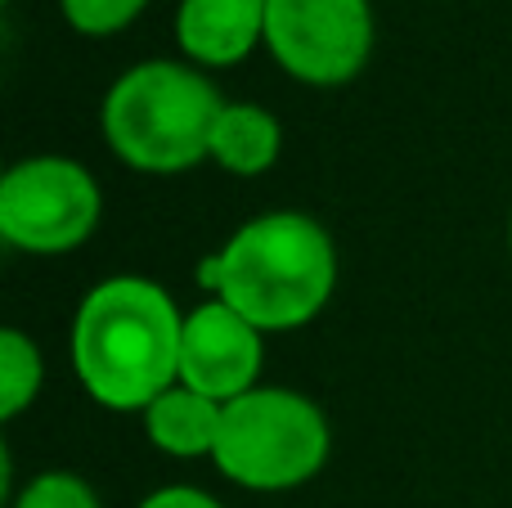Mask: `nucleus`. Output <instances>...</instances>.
<instances>
[{
  "label": "nucleus",
  "mask_w": 512,
  "mask_h": 508,
  "mask_svg": "<svg viewBox=\"0 0 512 508\" xmlns=\"http://www.w3.org/2000/svg\"><path fill=\"white\" fill-rule=\"evenodd\" d=\"M41 351L27 333L5 329L0 333V419H18L41 392Z\"/></svg>",
  "instance_id": "11"
},
{
  "label": "nucleus",
  "mask_w": 512,
  "mask_h": 508,
  "mask_svg": "<svg viewBox=\"0 0 512 508\" xmlns=\"http://www.w3.org/2000/svg\"><path fill=\"white\" fill-rule=\"evenodd\" d=\"M216 468L248 491H288L324 468L328 419L315 401L283 387H252L225 405Z\"/></svg>",
  "instance_id": "4"
},
{
  "label": "nucleus",
  "mask_w": 512,
  "mask_h": 508,
  "mask_svg": "<svg viewBox=\"0 0 512 508\" xmlns=\"http://www.w3.org/2000/svg\"><path fill=\"white\" fill-rule=\"evenodd\" d=\"M265 45L288 77L346 86L373 54L369 0H265Z\"/></svg>",
  "instance_id": "6"
},
{
  "label": "nucleus",
  "mask_w": 512,
  "mask_h": 508,
  "mask_svg": "<svg viewBox=\"0 0 512 508\" xmlns=\"http://www.w3.org/2000/svg\"><path fill=\"white\" fill-rule=\"evenodd\" d=\"M180 320L167 288L140 275L104 279L72 320V365L104 410H149L180 383Z\"/></svg>",
  "instance_id": "1"
},
{
  "label": "nucleus",
  "mask_w": 512,
  "mask_h": 508,
  "mask_svg": "<svg viewBox=\"0 0 512 508\" xmlns=\"http://www.w3.org/2000/svg\"><path fill=\"white\" fill-rule=\"evenodd\" d=\"M508 239H512V230H508Z\"/></svg>",
  "instance_id": "15"
},
{
  "label": "nucleus",
  "mask_w": 512,
  "mask_h": 508,
  "mask_svg": "<svg viewBox=\"0 0 512 508\" xmlns=\"http://www.w3.org/2000/svg\"><path fill=\"white\" fill-rule=\"evenodd\" d=\"M198 284L261 333L310 324L337 284L328 230L306 212H265L198 266Z\"/></svg>",
  "instance_id": "2"
},
{
  "label": "nucleus",
  "mask_w": 512,
  "mask_h": 508,
  "mask_svg": "<svg viewBox=\"0 0 512 508\" xmlns=\"http://www.w3.org/2000/svg\"><path fill=\"white\" fill-rule=\"evenodd\" d=\"M256 374H261V329L243 320L230 302L216 297L185 315L180 383L230 405L252 392Z\"/></svg>",
  "instance_id": "7"
},
{
  "label": "nucleus",
  "mask_w": 512,
  "mask_h": 508,
  "mask_svg": "<svg viewBox=\"0 0 512 508\" xmlns=\"http://www.w3.org/2000/svg\"><path fill=\"white\" fill-rule=\"evenodd\" d=\"M225 99L189 63L149 59L126 68L104 99V135L135 171L171 176L212 158V126Z\"/></svg>",
  "instance_id": "3"
},
{
  "label": "nucleus",
  "mask_w": 512,
  "mask_h": 508,
  "mask_svg": "<svg viewBox=\"0 0 512 508\" xmlns=\"http://www.w3.org/2000/svg\"><path fill=\"white\" fill-rule=\"evenodd\" d=\"M99 185L72 158H27L0 180V234L23 252L59 257L95 234Z\"/></svg>",
  "instance_id": "5"
},
{
  "label": "nucleus",
  "mask_w": 512,
  "mask_h": 508,
  "mask_svg": "<svg viewBox=\"0 0 512 508\" xmlns=\"http://www.w3.org/2000/svg\"><path fill=\"white\" fill-rule=\"evenodd\" d=\"M149 0H59L63 18L77 27L81 36H113L131 27L144 14Z\"/></svg>",
  "instance_id": "12"
},
{
  "label": "nucleus",
  "mask_w": 512,
  "mask_h": 508,
  "mask_svg": "<svg viewBox=\"0 0 512 508\" xmlns=\"http://www.w3.org/2000/svg\"><path fill=\"white\" fill-rule=\"evenodd\" d=\"M14 508H99L95 491L72 473H41L36 482H27V491L18 495Z\"/></svg>",
  "instance_id": "13"
},
{
  "label": "nucleus",
  "mask_w": 512,
  "mask_h": 508,
  "mask_svg": "<svg viewBox=\"0 0 512 508\" xmlns=\"http://www.w3.org/2000/svg\"><path fill=\"white\" fill-rule=\"evenodd\" d=\"M176 41L203 68L243 63L265 41V0H180Z\"/></svg>",
  "instance_id": "8"
},
{
  "label": "nucleus",
  "mask_w": 512,
  "mask_h": 508,
  "mask_svg": "<svg viewBox=\"0 0 512 508\" xmlns=\"http://www.w3.org/2000/svg\"><path fill=\"white\" fill-rule=\"evenodd\" d=\"M283 149V126L261 104H225L212 126V158L234 176H261Z\"/></svg>",
  "instance_id": "10"
},
{
  "label": "nucleus",
  "mask_w": 512,
  "mask_h": 508,
  "mask_svg": "<svg viewBox=\"0 0 512 508\" xmlns=\"http://www.w3.org/2000/svg\"><path fill=\"white\" fill-rule=\"evenodd\" d=\"M140 508H221V504H216L212 495L194 491V486H167V491L149 495Z\"/></svg>",
  "instance_id": "14"
},
{
  "label": "nucleus",
  "mask_w": 512,
  "mask_h": 508,
  "mask_svg": "<svg viewBox=\"0 0 512 508\" xmlns=\"http://www.w3.org/2000/svg\"><path fill=\"white\" fill-rule=\"evenodd\" d=\"M221 414H225L221 401L176 383L144 410V428H149V441L158 450H167V455H176V459H198V455H212L216 450Z\"/></svg>",
  "instance_id": "9"
}]
</instances>
